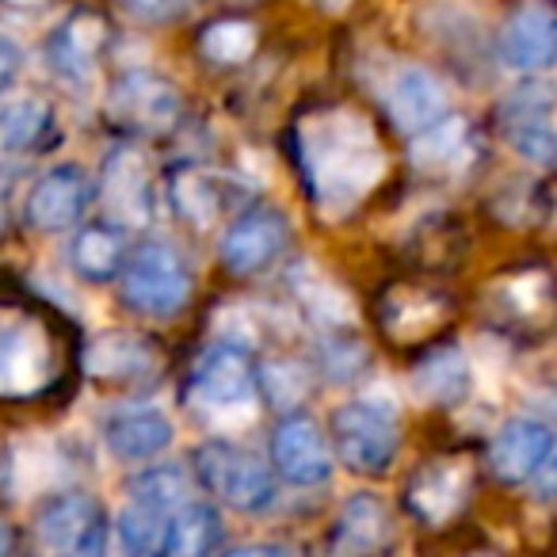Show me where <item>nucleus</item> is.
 Returning a JSON list of instances; mask_svg holds the SVG:
<instances>
[{"label":"nucleus","mask_w":557,"mask_h":557,"mask_svg":"<svg viewBox=\"0 0 557 557\" xmlns=\"http://www.w3.org/2000/svg\"><path fill=\"white\" fill-rule=\"evenodd\" d=\"M298 164L302 184L321 214L344 218L374 191L386 157L371 123L348 108L313 111L298 123Z\"/></svg>","instance_id":"obj_1"},{"label":"nucleus","mask_w":557,"mask_h":557,"mask_svg":"<svg viewBox=\"0 0 557 557\" xmlns=\"http://www.w3.org/2000/svg\"><path fill=\"white\" fill-rule=\"evenodd\" d=\"M184 496L187 481L180 466H153L131 481L126 504L115 519L119 546L126 549V557H149L153 549H161L172 516L184 508Z\"/></svg>","instance_id":"obj_2"},{"label":"nucleus","mask_w":557,"mask_h":557,"mask_svg":"<svg viewBox=\"0 0 557 557\" xmlns=\"http://www.w3.org/2000/svg\"><path fill=\"white\" fill-rule=\"evenodd\" d=\"M191 271L172 245L149 240L123 271V302L141 318H176L191 298Z\"/></svg>","instance_id":"obj_3"},{"label":"nucleus","mask_w":557,"mask_h":557,"mask_svg":"<svg viewBox=\"0 0 557 557\" xmlns=\"http://www.w3.org/2000/svg\"><path fill=\"white\" fill-rule=\"evenodd\" d=\"M260 382L252 374L245 348L237 344H214L199 356L187 382V401L210 420H240L252 412Z\"/></svg>","instance_id":"obj_4"},{"label":"nucleus","mask_w":557,"mask_h":557,"mask_svg":"<svg viewBox=\"0 0 557 557\" xmlns=\"http://www.w3.org/2000/svg\"><path fill=\"white\" fill-rule=\"evenodd\" d=\"M333 440L336 455L356 473H386L401 443L397 409L382 397H359L341 405L333 412Z\"/></svg>","instance_id":"obj_5"},{"label":"nucleus","mask_w":557,"mask_h":557,"mask_svg":"<svg viewBox=\"0 0 557 557\" xmlns=\"http://www.w3.org/2000/svg\"><path fill=\"white\" fill-rule=\"evenodd\" d=\"M195 470H199V481L207 485V493H214L218 500H225L237 511H263L275 500L271 470L252 450L237 447V443H202L195 450Z\"/></svg>","instance_id":"obj_6"},{"label":"nucleus","mask_w":557,"mask_h":557,"mask_svg":"<svg viewBox=\"0 0 557 557\" xmlns=\"http://www.w3.org/2000/svg\"><path fill=\"white\" fill-rule=\"evenodd\" d=\"M557 85L554 81H531L519 85L504 100L500 123L504 138L523 161L557 164Z\"/></svg>","instance_id":"obj_7"},{"label":"nucleus","mask_w":557,"mask_h":557,"mask_svg":"<svg viewBox=\"0 0 557 557\" xmlns=\"http://www.w3.org/2000/svg\"><path fill=\"white\" fill-rule=\"evenodd\" d=\"M108 119L126 134H164L180 119V92L149 70H131L108 92Z\"/></svg>","instance_id":"obj_8"},{"label":"nucleus","mask_w":557,"mask_h":557,"mask_svg":"<svg viewBox=\"0 0 557 557\" xmlns=\"http://www.w3.org/2000/svg\"><path fill=\"white\" fill-rule=\"evenodd\" d=\"M500 62L516 73H542L557 62V4L523 0L500 32Z\"/></svg>","instance_id":"obj_9"},{"label":"nucleus","mask_w":557,"mask_h":557,"mask_svg":"<svg viewBox=\"0 0 557 557\" xmlns=\"http://www.w3.org/2000/svg\"><path fill=\"white\" fill-rule=\"evenodd\" d=\"M271 458H275L278 478L298 488L325 485L333 478V447H329L325 432L310 417H290L275 428Z\"/></svg>","instance_id":"obj_10"},{"label":"nucleus","mask_w":557,"mask_h":557,"mask_svg":"<svg viewBox=\"0 0 557 557\" xmlns=\"http://www.w3.org/2000/svg\"><path fill=\"white\" fill-rule=\"evenodd\" d=\"M88 195H92V187H88V176L81 164H54L27 191L24 218L27 225H35L42 233H62L81 222Z\"/></svg>","instance_id":"obj_11"},{"label":"nucleus","mask_w":557,"mask_h":557,"mask_svg":"<svg viewBox=\"0 0 557 557\" xmlns=\"http://www.w3.org/2000/svg\"><path fill=\"white\" fill-rule=\"evenodd\" d=\"M290 225L271 207H256L237 214V222L222 237V260L233 275H256L287 248Z\"/></svg>","instance_id":"obj_12"},{"label":"nucleus","mask_w":557,"mask_h":557,"mask_svg":"<svg viewBox=\"0 0 557 557\" xmlns=\"http://www.w3.org/2000/svg\"><path fill=\"white\" fill-rule=\"evenodd\" d=\"M103 443L119 462H149L176 440V428L153 405H119L103 417Z\"/></svg>","instance_id":"obj_13"},{"label":"nucleus","mask_w":557,"mask_h":557,"mask_svg":"<svg viewBox=\"0 0 557 557\" xmlns=\"http://www.w3.org/2000/svg\"><path fill=\"white\" fill-rule=\"evenodd\" d=\"M54 374L50 344L32 321H9L0 336V389L9 397L39 394Z\"/></svg>","instance_id":"obj_14"},{"label":"nucleus","mask_w":557,"mask_h":557,"mask_svg":"<svg viewBox=\"0 0 557 557\" xmlns=\"http://www.w3.org/2000/svg\"><path fill=\"white\" fill-rule=\"evenodd\" d=\"M100 534H103L100 504L85 493H62L35 519V539H39V546L50 557L77 554V549H85Z\"/></svg>","instance_id":"obj_15"},{"label":"nucleus","mask_w":557,"mask_h":557,"mask_svg":"<svg viewBox=\"0 0 557 557\" xmlns=\"http://www.w3.org/2000/svg\"><path fill=\"white\" fill-rule=\"evenodd\" d=\"M554 435L539 420H508L488 443V470L508 485L539 478L546 458L554 455Z\"/></svg>","instance_id":"obj_16"},{"label":"nucleus","mask_w":557,"mask_h":557,"mask_svg":"<svg viewBox=\"0 0 557 557\" xmlns=\"http://www.w3.org/2000/svg\"><path fill=\"white\" fill-rule=\"evenodd\" d=\"M386 108L397 131L409 134V138H420V134H428L432 126H440L447 119V88L440 85L435 73L409 65L389 85Z\"/></svg>","instance_id":"obj_17"},{"label":"nucleus","mask_w":557,"mask_h":557,"mask_svg":"<svg viewBox=\"0 0 557 557\" xmlns=\"http://www.w3.org/2000/svg\"><path fill=\"white\" fill-rule=\"evenodd\" d=\"M103 202L108 210L126 225H146L153 214V180H149V164L138 149H115L103 164Z\"/></svg>","instance_id":"obj_18"},{"label":"nucleus","mask_w":557,"mask_h":557,"mask_svg":"<svg viewBox=\"0 0 557 557\" xmlns=\"http://www.w3.org/2000/svg\"><path fill=\"white\" fill-rule=\"evenodd\" d=\"M103 39H108V27L96 12H73L47 42V58H50V70L58 77L73 81H88V73L96 70V58L103 50Z\"/></svg>","instance_id":"obj_19"},{"label":"nucleus","mask_w":557,"mask_h":557,"mask_svg":"<svg viewBox=\"0 0 557 557\" xmlns=\"http://www.w3.org/2000/svg\"><path fill=\"white\" fill-rule=\"evenodd\" d=\"M466 485H470V470L466 462H432L409 481V508L417 511L424 523H447L458 508H462Z\"/></svg>","instance_id":"obj_20"},{"label":"nucleus","mask_w":557,"mask_h":557,"mask_svg":"<svg viewBox=\"0 0 557 557\" xmlns=\"http://www.w3.org/2000/svg\"><path fill=\"white\" fill-rule=\"evenodd\" d=\"M394 534V523H389V508L382 504V496L374 493H359L351 496L341 508L333 527V542L336 549L351 557H374Z\"/></svg>","instance_id":"obj_21"},{"label":"nucleus","mask_w":557,"mask_h":557,"mask_svg":"<svg viewBox=\"0 0 557 557\" xmlns=\"http://www.w3.org/2000/svg\"><path fill=\"white\" fill-rule=\"evenodd\" d=\"M473 386L470 359L462 348H435L412 371V389L432 405H458Z\"/></svg>","instance_id":"obj_22"},{"label":"nucleus","mask_w":557,"mask_h":557,"mask_svg":"<svg viewBox=\"0 0 557 557\" xmlns=\"http://www.w3.org/2000/svg\"><path fill=\"white\" fill-rule=\"evenodd\" d=\"M470 157H473V134L455 115H447L440 126H432V131L412 141V164L420 172H432V176L462 172L470 164Z\"/></svg>","instance_id":"obj_23"},{"label":"nucleus","mask_w":557,"mask_h":557,"mask_svg":"<svg viewBox=\"0 0 557 557\" xmlns=\"http://www.w3.org/2000/svg\"><path fill=\"white\" fill-rule=\"evenodd\" d=\"M123 260H126V240L123 230H115V225H85L70 240V268L85 283H108V278H115L119 271H126Z\"/></svg>","instance_id":"obj_24"},{"label":"nucleus","mask_w":557,"mask_h":557,"mask_svg":"<svg viewBox=\"0 0 557 557\" xmlns=\"http://www.w3.org/2000/svg\"><path fill=\"white\" fill-rule=\"evenodd\" d=\"M218 539H222V516H218L214 504H202V500L184 504L172 516L157 557H210Z\"/></svg>","instance_id":"obj_25"},{"label":"nucleus","mask_w":557,"mask_h":557,"mask_svg":"<svg viewBox=\"0 0 557 557\" xmlns=\"http://www.w3.org/2000/svg\"><path fill=\"white\" fill-rule=\"evenodd\" d=\"M230 199H233L230 180L214 176V172L187 169L172 180V207L191 225H210L214 218H222L230 210Z\"/></svg>","instance_id":"obj_26"},{"label":"nucleus","mask_w":557,"mask_h":557,"mask_svg":"<svg viewBox=\"0 0 557 557\" xmlns=\"http://www.w3.org/2000/svg\"><path fill=\"white\" fill-rule=\"evenodd\" d=\"M153 351L141 341L123 333H108L88 348V374H100V379H115V382H131L141 374L153 371Z\"/></svg>","instance_id":"obj_27"},{"label":"nucleus","mask_w":557,"mask_h":557,"mask_svg":"<svg viewBox=\"0 0 557 557\" xmlns=\"http://www.w3.org/2000/svg\"><path fill=\"white\" fill-rule=\"evenodd\" d=\"M50 123V108L39 96H16L0 111V138H4V153H20V149L35 146L39 134Z\"/></svg>","instance_id":"obj_28"},{"label":"nucleus","mask_w":557,"mask_h":557,"mask_svg":"<svg viewBox=\"0 0 557 557\" xmlns=\"http://www.w3.org/2000/svg\"><path fill=\"white\" fill-rule=\"evenodd\" d=\"M256 50V32L252 24H240V20H225V24H210L202 32V54L210 62L222 65H237L245 62L248 54Z\"/></svg>","instance_id":"obj_29"},{"label":"nucleus","mask_w":557,"mask_h":557,"mask_svg":"<svg viewBox=\"0 0 557 557\" xmlns=\"http://www.w3.org/2000/svg\"><path fill=\"white\" fill-rule=\"evenodd\" d=\"M126 16L141 20V24H172L191 12V0H119Z\"/></svg>","instance_id":"obj_30"},{"label":"nucleus","mask_w":557,"mask_h":557,"mask_svg":"<svg viewBox=\"0 0 557 557\" xmlns=\"http://www.w3.org/2000/svg\"><path fill=\"white\" fill-rule=\"evenodd\" d=\"M321 359H325L329 379H336V382H348L351 374H359V367H363V351L344 341H329L325 348H321Z\"/></svg>","instance_id":"obj_31"},{"label":"nucleus","mask_w":557,"mask_h":557,"mask_svg":"<svg viewBox=\"0 0 557 557\" xmlns=\"http://www.w3.org/2000/svg\"><path fill=\"white\" fill-rule=\"evenodd\" d=\"M222 557H295V554L287 546H278V542H248V546L225 549Z\"/></svg>","instance_id":"obj_32"},{"label":"nucleus","mask_w":557,"mask_h":557,"mask_svg":"<svg viewBox=\"0 0 557 557\" xmlns=\"http://www.w3.org/2000/svg\"><path fill=\"white\" fill-rule=\"evenodd\" d=\"M534 488H539L542 500H557V447L546 458V466L539 470V478H534Z\"/></svg>","instance_id":"obj_33"},{"label":"nucleus","mask_w":557,"mask_h":557,"mask_svg":"<svg viewBox=\"0 0 557 557\" xmlns=\"http://www.w3.org/2000/svg\"><path fill=\"white\" fill-rule=\"evenodd\" d=\"M20 70V50L12 39H4V85H12V77H16Z\"/></svg>","instance_id":"obj_34"},{"label":"nucleus","mask_w":557,"mask_h":557,"mask_svg":"<svg viewBox=\"0 0 557 557\" xmlns=\"http://www.w3.org/2000/svg\"><path fill=\"white\" fill-rule=\"evenodd\" d=\"M539 405H542V412H546L549 420H557V386L546 389V394L539 397Z\"/></svg>","instance_id":"obj_35"},{"label":"nucleus","mask_w":557,"mask_h":557,"mask_svg":"<svg viewBox=\"0 0 557 557\" xmlns=\"http://www.w3.org/2000/svg\"><path fill=\"white\" fill-rule=\"evenodd\" d=\"M65 557H103V534L100 539H92L85 549H77V554H65Z\"/></svg>","instance_id":"obj_36"},{"label":"nucleus","mask_w":557,"mask_h":557,"mask_svg":"<svg viewBox=\"0 0 557 557\" xmlns=\"http://www.w3.org/2000/svg\"><path fill=\"white\" fill-rule=\"evenodd\" d=\"M12 4H35V0H12Z\"/></svg>","instance_id":"obj_37"},{"label":"nucleus","mask_w":557,"mask_h":557,"mask_svg":"<svg viewBox=\"0 0 557 557\" xmlns=\"http://www.w3.org/2000/svg\"><path fill=\"white\" fill-rule=\"evenodd\" d=\"M473 557H493V554H473Z\"/></svg>","instance_id":"obj_38"}]
</instances>
